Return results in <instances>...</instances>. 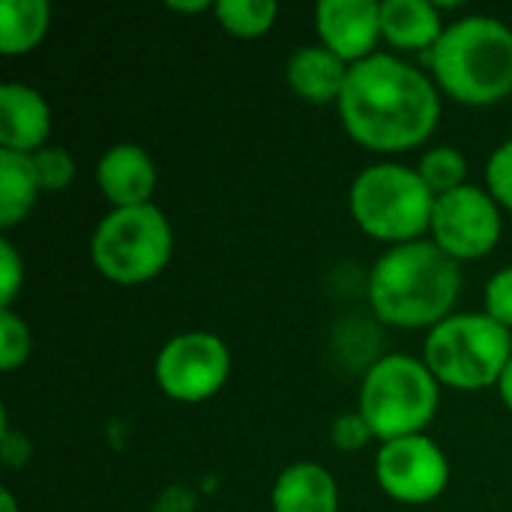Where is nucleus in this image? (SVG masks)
<instances>
[{
    "mask_svg": "<svg viewBox=\"0 0 512 512\" xmlns=\"http://www.w3.org/2000/svg\"><path fill=\"white\" fill-rule=\"evenodd\" d=\"M213 18L234 39H258L273 30L279 18L276 0H216Z\"/></svg>",
    "mask_w": 512,
    "mask_h": 512,
    "instance_id": "19",
    "label": "nucleus"
},
{
    "mask_svg": "<svg viewBox=\"0 0 512 512\" xmlns=\"http://www.w3.org/2000/svg\"><path fill=\"white\" fill-rule=\"evenodd\" d=\"M414 168L420 171L423 183L435 192V198L468 186V159L459 147H450V144L429 147L423 150Z\"/></svg>",
    "mask_w": 512,
    "mask_h": 512,
    "instance_id": "20",
    "label": "nucleus"
},
{
    "mask_svg": "<svg viewBox=\"0 0 512 512\" xmlns=\"http://www.w3.org/2000/svg\"><path fill=\"white\" fill-rule=\"evenodd\" d=\"M504 234V210L486 186H462L438 195L429 240L453 261H477L498 249Z\"/></svg>",
    "mask_w": 512,
    "mask_h": 512,
    "instance_id": "9",
    "label": "nucleus"
},
{
    "mask_svg": "<svg viewBox=\"0 0 512 512\" xmlns=\"http://www.w3.org/2000/svg\"><path fill=\"white\" fill-rule=\"evenodd\" d=\"M447 21L435 0H384L381 36L396 51H432Z\"/></svg>",
    "mask_w": 512,
    "mask_h": 512,
    "instance_id": "16",
    "label": "nucleus"
},
{
    "mask_svg": "<svg viewBox=\"0 0 512 512\" xmlns=\"http://www.w3.org/2000/svg\"><path fill=\"white\" fill-rule=\"evenodd\" d=\"M42 195L33 156L0 150V228L12 231L21 225Z\"/></svg>",
    "mask_w": 512,
    "mask_h": 512,
    "instance_id": "17",
    "label": "nucleus"
},
{
    "mask_svg": "<svg viewBox=\"0 0 512 512\" xmlns=\"http://www.w3.org/2000/svg\"><path fill=\"white\" fill-rule=\"evenodd\" d=\"M51 30V6L45 0H3L0 3V54L21 57L39 48Z\"/></svg>",
    "mask_w": 512,
    "mask_h": 512,
    "instance_id": "18",
    "label": "nucleus"
},
{
    "mask_svg": "<svg viewBox=\"0 0 512 512\" xmlns=\"http://www.w3.org/2000/svg\"><path fill=\"white\" fill-rule=\"evenodd\" d=\"M33 165H36L42 192H63L75 180V159L60 144H45L42 150H36Z\"/></svg>",
    "mask_w": 512,
    "mask_h": 512,
    "instance_id": "22",
    "label": "nucleus"
},
{
    "mask_svg": "<svg viewBox=\"0 0 512 512\" xmlns=\"http://www.w3.org/2000/svg\"><path fill=\"white\" fill-rule=\"evenodd\" d=\"M30 348V324L15 309H0V369L6 375L18 372L30 360Z\"/></svg>",
    "mask_w": 512,
    "mask_h": 512,
    "instance_id": "21",
    "label": "nucleus"
},
{
    "mask_svg": "<svg viewBox=\"0 0 512 512\" xmlns=\"http://www.w3.org/2000/svg\"><path fill=\"white\" fill-rule=\"evenodd\" d=\"M273 512H339V483L318 462H294L279 471L270 489Z\"/></svg>",
    "mask_w": 512,
    "mask_h": 512,
    "instance_id": "15",
    "label": "nucleus"
},
{
    "mask_svg": "<svg viewBox=\"0 0 512 512\" xmlns=\"http://www.w3.org/2000/svg\"><path fill=\"white\" fill-rule=\"evenodd\" d=\"M462 264L429 237L384 249L366 282L372 315L396 330H432L456 315Z\"/></svg>",
    "mask_w": 512,
    "mask_h": 512,
    "instance_id": "2",
    "label": "nucleus"
},
{
    "mask_svg": "<svg viewBox=\"0 0 512 512\" xmlns=\"http://www.w3.org/2000/svg\"><path fill=\"white\" fill-rule=\"evenodd\" d=\"M24 288V261L15 252L12 240H0V309H12L15 297Z\"/></svg>",
    "mask_w": 512,
    "mask_h": 512,
    "instance_id": "26",
    "label": "nucleus"
},
{
    "mask_svg": "<svg viewBox=\"0 0 512 512\" xmlns=\"http://www.w3.org/2000/svg\"><path fill=\"white\" fill-rule=\"evenodd\" d=\"M0 512H21L18 501H15V495H12L9 489H3V492H0Z\"/></svg>",
    "mask_w": 512,
    "mask_h": 512,
    "instance_id": "29",
    "label": "nucleus"
},
{
    "mask_svg": "<svg viewBox=\"0 0 512 512\" xmlns=\"http://www.w3.org/2000/svg\"><path fill=\"white\" fill-rule=\"evenodd\" d=\"M159 174L153 156L132 141L111 144L96 162V186L111 210L153 204Z\"/></svg>",
    "mask_w": 512,
    "mask_h": 512,
    "instance_id": "12",
    "label": "nucleus"
},
{
    "mask_svg": "<svg viewBox=\"0 0 512 512\" xmlns=\"http://www.w3.org/2000/svg\"><path fill=\"white\" fill-rule=\"evenodd\" d=\"M165 6L171 12H186V15H198V12H213L216 9L213 0H168Z\"/></svg>",
    "mask_w": 512,
    "mask_h": 512,
    "instance_id": "27",
    "label": "nucleus"
},
{
    "mask_svg": "<svg viewBox=\"0 0 512 512\" xmlns=\"http://www.w3.org/2000/svg\"><path fill=\"white\" fill-rule=\"evenodd\" d=\"M441 405V384L423 363L411 354L378 357L360 384L357 411L369 423L378 444L426 435Z\"/></svg>",
    "mask_w": 512,
    "mask_h": 512,
    "instance_id": "5",
    "label": "nucleus"
},
{
    "mask_svg": "<svg viewBox=\"0 0 512 512\" xmlns=\"http://www.w3.org/2000/svg\"><path fill=\"white\" fill-rule=\"evenodd\" d=\"M372 471L378 489L408 507L438 501L453 480V465L444 447L429 435H411L381 444Z\"/></svg>",
    "mask_w": 512,
    "mask_h": 512,
    "instance_id": "10",
    "label": "nucleus"
},
{
    "mask_svg": "<svg viewBox=\"0 0 512 512\" xmlns=\"http://www.w3.org/2000/svg\"><path fill=\"white\" fill-rule=\"evenodd\" d=\"M486 192L504 213H512V138L501 141L486 159Z\"/></svg>",
    "mask_w": 512,
    "mask_h": 512,
    "instance_id": "23",
    "label": "nucleus"
},
{
    "mask_svg": "<svg viewBox=\"0 0 512 512\" xmlns=\"http://www.w3.org/2000/svg\"><path fill=\"white\" fill-rule=\"evenodd\" d=\"M483 312L512 330V264L495 270L483 288Z\"/></svg>",
    "mask_w": 512,
    "mask_h": 512,
    "instance_id": "24",
    "label": "nucleus"
},
{
    "mask_svg": "<svg viewBox=\"0 0 512 512\" xmlns=\"http://www.w3.org/2000/svg\"><path fill=\"white\" fill-rule=\"evenodd\" d=\"M498 396H501V402L507 405L512 411V357L510 363H507V369H504V375H501V381H498Z\"/></svg>",
    "mask_w": 512,
    "mask_h": 512,
    "instance_id": "28",
    "label": "nucleus"
},
{
    "mask_svg": "<svg viewBox=\"0 0 512 512\" xmlns=\"http://www.w3.org/2000/svg\"><path fill=\"white\" fill-rule=\"evenodd\" d=\"M174 255V228L162 207L108 210L90 234V264L114 285L153 282Z\"/></svg>",
    "mask_w": 512,
    "mask_h": 512,
    "instance_id": "7",
    "label": "nucleus"
},
{
    "mask_svg": "<svg viewBox=\"0 0 512 512\" xmlns=\"http://www.w3.org/2000/svg\"><path fill=\"white\" fill-rule=\"evenodd\" d=\"M351 66L327 51L321 42L300 45L285 60L288 87L309 105H339Z\"/></svg>",
    "mask_w": 512,
    "mask_h": 512,
    "instance_id": "14",
    "label": "nucleus"
},
{
    "mask_svg": "<svg viewBox=\"0 0 512 512\" xmlns=\"http://www.w3.org/2000/svg\"><path fill=\"white\" fill-rule=\"evenodd\" d=\"M512 357V330L486 312H456L426 333L423 363L441 387L477 393L498 387Z\"/></svg>",
    "mask_w": 512,
    "mask_h": 512,
    "instance_id": "6",
    "label": "nucleus"
},
{
    "mask_svg": "<svg viewBox=\"0 0 512 512\" xmlns=\"http://www.w3.org/2000/svg\"><path fill=\"white\" fill-rule=\"evenodd\" d=\"M51 138V105L48 99L24 84L3 81L0 84V150L33 156Z\"/></svg>",
    "mask_w": 512,
    "mask_h": 512,
    "instance_id": "13",
    "label": "nucleus"
},
{
    "mask_svg": "<svg viewBox=\"0 0 512 512\" xmlns=\"http://www.w3.org/2000/svg\"><path fill=\"white\" fill-rule=\"evenodd\" d=\"M318 42L348 66L378 54L381 3L378 0H321L315 6Z\"/></svg>",
    "mask_w": 512,
    "mask_h": 512,
    "instance_id": "11",
    "label": "nucleus"
},
{
    "mask_svg": "<svg viewBox=\"0 0 512 512\" xmlns=\"http://www.w3.org/2000/svg\"><path fill=\"white\" fill-rule=\"evenodd\" d=\"M432 81L459 105L489 108L512 96V27L495 15L447 21L429 51Z\"/></svg>",
    "mask_w": 512,
    "mask_h": 512,
    "instance_id": "3",
    "label": "nucleus"
},
{
    "mask_svg": "<svg viewBox=\"0 0 512 512\" xmlns=\"http://www.w3.org/2000/svg\"><path fill=\"white\" fill-rule=\"evenodd\" d=\"M231 375V348L210 330L171 336L153 363L156 387L180 405H198L222 393Z\"/></svg>",
    "mask_w": 512,
    "mask_h": 512,
    "instance_id": "8",
    "label": "nucleus"
},
{
    "mask_svg": "<svg viewBox=\"0 0 512 512\" xmlns=\"http://www.w3.org/2000/svg\"><path fill=\"white\" fill-rule=\"evenodd\" d=\"M372 441H375V435H372L369 423L360 417V411H348V414L336 417L330 426V444L342 453H357V450L369 447Z\"/></svg>",
    "mask_w": 512,
    "mask_h": 512,
    "instance_id": "25",
    "label": "nucleus"
},
{
    "mask_svg": "<svg viewBox=\"0 0 512 512\" xmlns=\"http://www.w3.org/2000/svg\"><path fill=\"white\" fill-rule=\"evenodd\" d=\"M339 120L363 150L396 156L423 147L441 120V90L429 72L378 51L354 63L339 99Z\"/></svg>",
    "mask_w": 512,
    "mask_h": 512,
    "instance_id": "1",
    "label": "nucleus"
},
{
    "mask_svg": "<svg viewBox=\"0 0 512 512\" xmlns=\"http://www.w3.org/2000/svg\"><path fill=\"white\" fill-rule=\"evenodd\" d=\"M435 192L417 168L402 162H375L363 168L348 189V213L354 225L390 246L426 240L435 213Z\"/></svg>",
    "mask_w": 512,
    "mask_h": 512,
    "instance_id": "4",
    "label": "nucleus"
}]
</instances>
